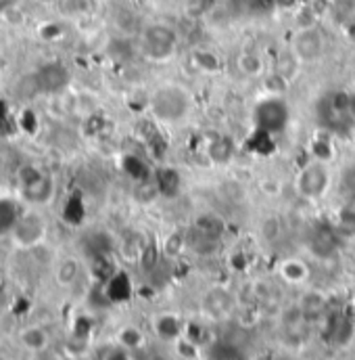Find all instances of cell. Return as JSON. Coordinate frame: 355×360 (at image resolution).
Instances as JSON below:
<instances>
[{"mask_svg":"<svg viewBox=\"0 0 355 360\" xmlns=\"http://www.w3.org/2000/svg\"><path fill=\"white\" fill-rule=\"evenodd\" d=\"M17 188L25 203L38 207V205H46L53 199L55 180L44 168L36 164H23L17 170Z\"/></svg>","mask_w":355,"mask_h":360,"instance_id":"obj_1","label":"cell"},{"mask_svg":"<svg viewBox=\"0 0 355 360\" xmlns=\"http://www.w3.org/2000/svg\"><path fill=\"white\" fill-rule=\"evenodd\" d=\"M188 94L178 86L159 89L151 98L153 113L163 122H178L188 113Z\"/></svg>","mask_w":355,"mask_h":360,"instance_id":"obj_2","label":"cell"},{"mask_svg":"<svg viewBox=\"0 0 355 360\" xmlns=\"http://www.w3.org/2000/svg\"><path fill=\"white\" fill-rule=\"evenodd\" d=\"M253 117H255L257 130H264L269 134L282 132L288 124V105L282 98L272 96V98H266L257 105Z\"/></svg>","mask_w":355,"mask_h":360,"instance_id":"obj_3","label":"cell"},{"mask_svg":"<svg viewBox=\"0 0 355 360\" xmlns=\"http://www.w3.org/2000/svg\"><path fill=\"white\" fill-rule=\"evenodd\" d=\"M178 36L170 25L153 23L145 30V51L153 59H168L176 49Z\"/></svg>","mask_w":355,"mask_h":360,"instance_id":"obj_4","label":"cell"},{"mask_svg":"<svg viewBox=\"0 0 355 360\" xmlns=\"http://www.w3.org/2000/svg\"><path fill=\"white\" fill-rule=\"evenodd\" d=\"M328 170L324 166V162H314L307 168H303L297 176V191L301 197L305 199H318L324 195V191L328 188Z\"/></svg>","mask_w":355,"mask_h":360,"instance_id":"obj_5","label":"cell"},{"mask_svg":"<svg viewBox=\"0 0 355 360\" xmlns=\"http://www.w3.org/2000/svg\"><path fill=\"white\" fill-rule=\"evenodd\" d=\"M11 235H13L15 243H19L21 248H34L44 239L46 224L36 212H29V214H23V218L15 220Z\"/></svg>","mask_w":355,"mask_h":360,"instance_id":"obj_6","label":"cell"},{"mask_svg":"<svg viewBox=\"0 0 355 360\" xmlns=\"http://www.w3.org/2000/svg\"><path fill=\"white\" fill-rule=\"evenodd\" d=\"M293 53L299 61L312 63L324 53V36L318 27H301L293 38Z\"/></svg>","mask_w":355,"mask_h":360,"instance_id":"obj_7","label":"cell"},{"mask_svg":"<svg viewBox=\"0 0 355 360\" xmlns=\"http://www.w3.org/2000/svg\"><path fill=\"white\" fill-rule=\"evenodd\" d=\"M203 306L213 319H224L234 310V297L224 287H211L203 297Z\"/></svg>","mask_w":355,"mask_h":360,"instance_id":"obj_8","label":"cell"},{"mask_svg":"<svg viewBox=\"0 0 355 360\" xmlns=\"http://www.w3.org/2000/svg\"><path fill=\"white\" fill-rule=\"evenodd\" d=\"M299 310L303 312V316L312 323H320L328 312H330V304L328 297L320 291H305L299 300Z\"/></svg>","mask_w":355,"mask_h":360,"instance_id":"obj_9","label":"cell"},{"mask_svg":"<svg viewBox=\"0 0 355 360\" xmlns=\"http://www.w3.org/2000/svg\"><path fill=\"white\" fill-rule=\"evenodd\" d=\"M67 80H69V74L61 63H48L36 76L40 90H46V92H57V90L65 89Z\"/></svg>","mask_w":355,"mask_h":360,"instance_id":"obj_10","label":"cell"},{"mask_svg":"<svg viewBox=\"0 0 355 360\" xmlns=\"http://www.w3.org/2000/svg\"><path fill=\"white\" fill-rule=\"evenodd\" d=\"M337 237H339V233H337V229L333 226H318L316 231H314V235H312V241H309V248H312V252L316 254V256H320V258H330V256H335V252H337Z\"/></svg>","mask_w":355,"mask_h":360,"instance_id":"obj_11","label":"cell"},{"mask_svg":"<svg viewBox=\"0 0 355 360\" xmlns=\"http://www.w3.org/2000/svg\"><path fill=\"white\" fill-rule=\"evenodd\" d=\"M132 278L128 276V272L119 270L115 272L109 281H107V297L111 302H128L132 297Z\"/></svg>","mask_w":355,"mask_h":360,"instance_id":"obj_12","label":"cell"},{"mask_svg":"<svg viewBox=\"0 0 355 360\" xmlns=\"http://www.w3.org/2000/svg\"><path fill=\"white\" fill-rule=\"evenodd\" d=\"M278 274L282 281H286L290 285H301L309 278V266L303 260L286 258L278 264Z\"/></svg>","mask_w":355,"mask_h":360,"instance_id":"obj_13","label":"cell"},{"mask_svg":"<svg viewBox=\"0 0 355 360\" xmlns=\"http://www.w3.org/2000/svg\"><path fill=\"white\" fill-rule=\"evenodd\" d=\"M192 229L196 233H203L207 237H215V239H222V235L226 233V222L217 216V214H211V212H205V214H199L192 222Z\"/></svg>","mask_w":355,"mask_h":360,"instance_id":"obj_14","label":"cell"},{"mask_svg":"<svg viewBox=\"0 0 355 360\" xmlns=\"http://www.w3.org/2000/svg\"><path fill=\"white\" fill-rule=\"evenodd\" d=\"M19 340L23 348H27L29 352H44L48 348V333L44 327H38V325L23 327L19 333Z\"/></svg>","mask_w":355,"mask_h":360,"instance_id":"obj_15","label":"cell"},{"mask_svg":"<svg viewBox=\"0 0 355 360\" xmlns=\"http://www.w3.org/2000/svg\"><path fill=\"white\" fill-rule=\"evenodd\" d=\"M155 333L163 342H178L180 338H184V327L174 314H161L155 319Z\"/></svg>","mask_w":355,"mask_h":360,"instance_id":"obj_16","label":"cell"},{"mask_svg":"<svg viewBox=\"0 0 355 360\" xmlns=\"http://www.w3.org/2000/svg\"><path fill=\"white\" fill-rule=\"evenodd\" d=\"M186 239H188V248H190L194 254H199V256H213V254H217V250L222 248L220 239L207 237V235H203V233H196L194 229L186 235Z\"/></svg>","mask_w":355,"mask_h":360,"instance_id":"obj_17","label":"cell"},{"mask_svg":"<svg viewBox=\"0 0 355 360\" xmlns=\"http://www.w3.org/2000/svg\"><path fill=\"white\" fill-rule=\"evenodd\" d=\"M155 180H157V186H159V193L163 197H176L182 188V179L178 174L176 168H159L155 172Z\"/></svg>","mask_w":355,"mask_h":360,"instance_id":"obj_18","label":"cell"},{"mask_svg":"<svg viewBox=\"0 0 355 360\" xmlns=\"http://www.w3.org/2000/svg\"><path fill=\"white\" fill-rule=\"evenodd\" d=\"M207 153H209V158H211L213 164L224 166V164H228V162L234 158V145H232V141H230L228 136H217V139L209 145Z\"/></svg>","mask_w":355,"mask_h":360,"instance_id":"obj_19","label":"cell"},{"mask_svg":"<svg viewBox=\"0 0 355 360\" xmlns=\"http://www.w3.org/2000/svg\"><path fill=\"white\" fill-rule=\"evenodd\" d=\"M80 276V262L76 258H63L59 264H57V281L59 285L63 287H69L78 281Z\"/></svg>","mask_w":355,"mask_h":360,"instance_id":"obj_20","label":"cell"},{"mask_svg":"<svg viewBox=\"0 0 355 360\" xmlns=\"http://www.w3.org/2000/svg\"><path fill=\"white\" fill-rule=\"evenodd\" d=\"M119 344H121V348H126V350H140L142 344H145V335H142V331L136 329V327H123V329L119 331Z\"/></svg>","mask_w":355,"mask_h":360,"instance_id":"obj_21","label":"cell"},{"mask_svg":"<svg viewBox=\"0 0 355 360\" xmlns=\"http://www.w3.org/2000/svg\"><path fill=\"white\" fill-rule=\"evenodd\" d=\"M247 147H249V151H253V153H262V155L272 153V149H274L272 134L255 128V132H253V136L249 139V145H247Z\"/></svg>","mask_w":355,"mask_h":360,"instance_id":"obj_22","label":"cell"},{"mask_svg":"<svg viewBox=\"0 0 355 360\" xmlns=\"http://www.w3.org/2000/svg\"><path fill=\"white\" fill-rule=\"evenodd\" d=\"M186 248H188L186 235H184V233H172V235L166 239V243H163V254H166L168 258H178Z\"/></svg>","mask_w":355,"mask_h":360,"instance_id":"obj_23","label":"cell"},{"mask_svg":"<svg viewBox=\"0 0 355 360\" xmlns=\"http://www.w3.org/2000/svg\"><path fill=\"white\" fill-rule=\"evenodd\" d=\"M335 229H337V233H339V235L355 237V212L347 210V207L343 205V207H341V212H339V218H337Z\"/></svg>","mask_w":355,"mask_h":360,"instance_id":"obj_24","label":"cell"},{"mask_svg":"<svg viewBox=\"0 0 355 360\" xmlns=\"http://www.w3.org/2000/svg\"><path fill=\"white\" fill-rule=\"evenodd\" d=\"M138 264H140V269L145 270V272H151L159 264V248H157V243H147L145 245Z\"/></svg>","mask_w":355,"mask_h":360,"instance_id":"obj_25","label":"cell"},{"mask_svg":"<svg viewBox=\"0 0 355 360\" xmlns=\"http://www.w3.org/2000/svg\"><path fill=\"white\" fill-rule=\"evenodd\" d=\"M239 68H241V72L247 74V76H257V74L262 72L264 63H262V59H260L257 55H253V53H243V55L239 57Z\"/></svg>","mask_w":355,"mask_h":360,"instance_id":"obj_26","label":"cell"},{"mask_svg":"<svg viewBox=\"0 0 355 360\" xmlns=\"http://www.w3.org/2000/svg\"><path fill=\"white\" fill-rule=\"evenodd\" d=\"M297 63H299V59L295 57V53H293V51H290V53H284V55L280 57V61H278V70H276V74H280L286 82H290L293 74L297 72Z\"/></svg>","mask_w":355,"mask_h":360,"instance_id":"obj_27","label":"cell"},{"mask_svg":"<svg viewBox=\"0 0 355 360\" xmlns=\"http://www.w3.org/2000/svg\"><path fill=\"white\" fill-rule=\"evenodd\" d=\"M194 59H196L199 68H203L207 72H217L220 70V59L213 53H209V51H199L194 55Z\"/></svg>","mask_w":355,"mask_h":360,"instance_id":"obj_28","label":"cell"},{"mask_svg":"<svg viewBox=\"0 0 355 360\" xmlns=\"http://www.w3.org/2000/svg\"><path fill=\"white\" fill-rule=\"evenodd\" d=\"M280 233H282V222L276 216H269L266 222H264V226H262L264 239L266 241H276L280 237Z\"/></svg>","mask_w":355,"mask_h":360,"instance_id":"obj_29","label":"cell"},{"mask_svg":"<svg viewBox=\"0 0 355 360\" xmlns=\"http://www.w3.org/2000/svg\"><path fill=\"white\" fill-rule=\"evenodd\" d=\"M314 153L318 155V162H326L333 153H330V145L326 141H316L314 145Z\"/></svg>","mask_w":355,"mask_h":360,"instance_id":"obj_30","label":"cell"},{"mask_svg":"<svg viewBox=\"0 0 355 360\" xmlns=\"http://www.w3.org/2000/svg\"><path fill=\"white\" fill-rule=\"evenodd\" d=\"M343 186L347 193H355V166H349L343 174Z\"/></svg>","mask_w":355,"mask_h":360,"instance_id":"obj_31","label":"cell"},{"mask_svg":"<svg viewBox=\"0 0 355 360\" xmlns=\"http://www.w3.org/2000/svg\"><path fill=\"white\" fill-rule=\"evenodd\" d=\"M105 360H130V354L126 348H119V350H113Z\"/></svg>","mask_w":355,"mask_h":360,"instance_id":"obj_32","label":"cell"},{"mask_svg":"<svg viewBox=\"0 0 355 360\" xmlns=\"http://www.w3.org/2000/svg\"><path fill=\"white\" fill-rule=\"evenodd\" d=\"M297 2H299V0H274V4L280 6V8H293Z\"/></svg>","mask_w":355,"mask_h":360,"instance_id":"obj_33","label":"cell"},{"mask_svg":"<svg viewBox=\"0 0 355 360\" xmlns=\"http://www.w3.org/2000/svg\"><path fill=\"white\" fill-rule=\"evenodd\" d=\"M11 0H0V4H8Z\"/></svg>","mask_w":355,"mask_h":360,"instance_id":"obj_34","label":"cell"},{"mask_svg":"<svg viewBox=\"0 0 355 360\" xmlns=\"http://www.w3.org/2000/svg\"><path fill=\"white\" fill-rule=\"evenodd\" d=\"M354 2H355V0H354Z\"/></svg>","mask_w":355,"mask_h":360,"instance_id":"obj_35","label":"cell"}]
</instances>
